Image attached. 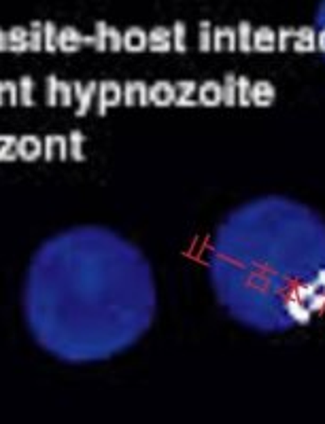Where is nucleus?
<instances>
[{
  "instance_id": "obj_9",
  "label": "nucleus",
  "mask_w": 325,
  "mask_h": 424,
  "mask_svg": "<svg viewBox=\"0 0 325 424\" xmlns=\"http://www.w3.org/2000/svg\"><path fill=\"white\" fill-rule=\"evenodd\" d=\"M198 102L202 106H209V109H213V106H221L223 104V87L219 81L215 79H207L198 85Z\"/></svg>"
},
{
  "instance_id": "obj_4",
  "label": "nucleus",
  "mask_w": 325,
  "mask_h": 424,
  "mask_svg": "<svg viewBox=\"0 0 325 424\" xmlns=\"http://www.w3.org/2000/svg\"><path fill=\"white\" fill-rule=\"evenodd\" d=\"M73 87H75V100H77L75 115L77 117H85L91 111V104L96 100V94H98V83H96V81H87V83L73 81Z\"/></svg>"
},
{
  "instance_id": "obj_31",
  "label": "nucleus",
  "mask_w": 325,
  "mask_h": 424,
  "mask_svg": "<svg viewBox=\"0 0 325 424\" xmlns=\"http://www.w3.org/2000/svg\"><path fill=\"white\" fill-rule=\"evenodd\" d=\"M200 26H202V30H200V51H211L213 49V34H211L209 21H202Z\"/></svg>"
},
{
  "instance_id": "obj_21",
  "label": "nucleus",
  "mask_w": 325,
  "mask_h": 424,
  "mask_svg": "<svg viewBox=\"0 0 325 424\" xmlns=\"http://www.w3.org/2000/svg\"><path fill=\"white\" fill-rule=\"evenodd\" d=\"M7 41H9V51H13V53L28 51V30L26 28H11V32L7 34Z\"/></svg>"
},
{
  "instance_id": "obj_7",
  "label": "nucleus",
  "mask_w": 325,
  "mask_h": 424,
  "mask_svg": "<svg viewBox=\"0 0 325 424\" xmlns=\"http://www.w3.org/2000/svg\"><path fill=\"white\" fill-rule=\"evenodd\" d=\"M177 100V85L173 81H155L149 85V102L155 106H173Z\"/></svg>"
},
{
  "instance_id": "obj_1",
  "label": "nucleus",
  "mask_w": 325,
  "mask_h": 424,
  "mask_svg": "<svg viewBox=\"0 0 325 424\" xmlns=\"http://www.w3.org/2000/svg\"><path fill=\"white\" fill-rule=\"evenodd\" d=\"M276 47L281 51L294 47L296 51L302 53H310L317 51V30L315 28H302V30H281L279 39H276Z\"/></svg>"
},
{
  "instance_id": "obj_16",
  "label": "nucleus",
  "mask_w": 325,
  "mask_h": 424,
  "mask_svg": "<svg viewBox=\"0 0 325 424\" xmlns=\"http://www.w3.org/2000/svg\"><path fill=\"white\" fill-rule=\"evenodd\" d=\"M221 87H223V104L230 106V109L232 106H238V75L225 73Z\"/></svg>"
},
{
  "instance_id": "obj_18",
  "label": "nucleus",
  "mask_w": 325,
  "mask_h": 424,
  "mask_svg": "<svg viewBox=\"0 0 325 424\" xmlns=\"http://www.w3.org/2000/svg\"><path fill=\"white\" fill-rule=\"evenodd\" d=\"M17 138L13 134H0V161H17Z\"/></svg>"
},
{
  "instance_id": "obj_12",
  "label": "nucleus",
  "mask_w": 325,
  "mask_h": 424,
  "mask_svg": "<svg viewBox=\"0 0 325 424\" xmlns=\"http://www.w3.org/2000/svg\"><path fill=\"white\" fill-rule=\"evenodd\" d=\"M85 45V37L79 34L75 28H64L58 32V49H62L64 53H75Z\"/></svg>"
},
{
  "instance_id": "obj_15",
  "label": "nucleus",
  "mask_w": 325,
  "mask_h": 424,
  "mask_svg": "<svg viewBox=\"0 0 325 424\" xmlns=\"http://www.w3.org/2000/svg\"><path fill=\"white\" fill-rule=\"evenodd\" d=\"M123 49L132 51V53L145 51L147 49V34L141 28H130L123 34Z\"/></svg>"
},
{
  "instance_id": "obj_22",
  "label": "nucleus",
  "mask_w": 325,
  "mask_h": 424,
  "mask_svg": "<svg viewBox=\"0 0 325 424\" xmlns=\"http://www.w3.org/2000/svg\"><path fill=\"white\" fill-rule=\"evenodd\" d=\"M315 30H317V49L325 58V0H321L319 11L315 15Z\"/></svg>"
},
{
  "instance_id": "obj_6",
  "label": "nucleus",
  "mask_w": 325,
  "mask_h": 424,
  "mask_svg": "<svg viewBox=\"0 0 325 424\" xmlns=\"http://www.w3.org/2000/svg\"><path fill=\"white\" fill-rule=\"evenodd\" d=\"M17 157L24 161H37L43 157V140L35 134L17 138Z\"/></svg>"
},
{
  "instance_id": "obj_19",
  "label": "nucleus",
  "mask_w": 325,
  "mask_h": 424,
  "mask_svg": "<svg viewBox=\"0 0 325 424\" xmlns=\"http://www.w3.org/2000/svg\"><path fill=\"white\" fill-rule=\"evenodd\" d=\"M83 145H85V134L81 130H73L69 134V153L73 161H85V153H83Z\"/></svg>"
},
{
  "instance_id": "obj_11",
  "label": "nucleus",
  "mask_w": 325,
  "mask_h": 424,
  "mask_svg": "<svg viewBox=\"0 0 325 424\" xmlns=\"http://www.w3.org/2000/svg\"><path fill=\"white\" fill-rule=\"evenodd\" d=\"M147 47L155 53H164V51H170L173 49V32L168 28H153L149 34H147Z\"/></svg>"
},
{
  "instance_id": "obj_30",
  "label": "nucleus",
  "mask_w": 325,
  "mask_h": 424,
  "mask_svg": "<svg viewBox=\"0 0 325 424\" xmlns=\"http://www.w3.org/2000/svg\"><path fill=\"white\" fill-rule=\"evenodd\" d=\"M173 49L185 53L187 45H185V24H175V30H173Z\"/></svg>"
},
{
  "instance_id": "obj_2",
  "label": "nucleus",
  "mask_w": 325,
  "mask_h": 424,
  "mask_svg": "<svg viewBox=\"0 0 325 424\" xmlns=\"http://www.w3.org/2000/svg\"><path fill=\"white\" fill-rule=\"evenodd\" d=\"M123 104V85L117 81H100L98 83V94H96V111H98L100 117H105L109 113V109L113 106Z\"/></svg>"
},
{
  "instance_id": "obj_24",
  "label": "nucleus",
  "mask_w": 325,
  "mask_h": 424,
  "mask_svg": "<svg viewBox=\"0 0 325 424\" xmlns=\"http://www.w3.org/2000/svg\"><path fill=\"white\" fill-rule=\"evenodd\" d=\"M58 100H60V106H64V109H69V106H73V102H75V87H73V81H64V79H60Z\"/></svg>"
},
{
  "instance_id": "obj_33",
  "label": "nucleus",
  "mask_w": 325,
  "mask_h": 424,
  "mask_svg": "<svg viewBox=\"0 0 325 424\" xmlns=\"http://www.w3.org/2000/svg\"><path fill=\"white\" fill-rule=\"evenodd\" d=\"M9 49V41H7V34L0 30V51H7Z\"/></svg>"
},
{
  "instance_id": "obj_26",
  "label": "nucleus",
  "mask_w": 325,
  "mask_h": 424,
  "mask_svg": "<svg viewBox=\"0 0 325 424\" xmlns=\"http://www.w3.org/2000/svg\"><path fill=\"white\" fill-rule=\"evenodd\" d=\"M43 49L45 51H58V28L51 21H47L43 28Z\"/></svg>"
},
{
  "instance_id": "obj_17",
  "label": "nucleus",
  "mask_w": 325,
  "mask_h": 424,
  "mask_svg": "<svg viewBox=\"0 0 325 424\" xmlns=\"http://www.w3.org/2000/svg\"><path fill=\"white\" fill-rule=\"evenodd\" d=\"M19 104V85L11 79H0V106Z\"/></svg>"
},
{
  "instance_id": "obj_20",
  "label": "nucleus",
  "mask_w": 325,
  "mask_h": 424,
  "mask_svg": "<svg viewBox=\"0 0 325 424\" xmlns=\"http://www.w3.org/2000/svg\"><path fill=\"white\" fill-rule=\"evenodd\" d=\"M19 104L26 106V109H32L35 106V79H32L30 75H24L19 81Z\"/></svg>"
},
{
  "instance_id": "obj_10",
  "label": "nucleus",
  "mask_w": 325,
  "mask_h": 424,
  "mask_svg": "<svg viewBox=\"0 0 325 424\" xmlns=\"http://www.w3.org/2000/svg\"><path fill=\"white\" fill-rule=\"evenodd\" d=\"M177 100L175 104L181 106V109H193V106H198V83L191 81V79H183V81H177Z\"/></svg>"
},
{
  "instance_id": "obj_32",
  "label": "nucleus",
  "mask_w": 325,
  "mask_h": 424,
  "mask_svg": "<svg viewBox=\"0 0 325 424\" xmlns=\"http://www.w3.org/2000/svg\"><path fill=\"white\" fill-rule=\"evenodd\" d=\"M109 49H113V51L123 49V34L115 28H109Z\"/></svg>"
},
{
  "instance_id": "obj_13",
  "label": "nucleus",
  "mask_w": 325,
  "mask_h": 424,
  "mask_svg": "<svg viewBox=\"0 0 325 424\" xmlns=\"http://www.w3.org/2000/svg\"><path fill=\"white\" fill-rule=\"evenodd\" d=\"M213 49L215 51H234L238 49V37L232 28H217L213 32Z\"/></svg>"
},
{
  "instance_id": "obj_8",
  "label": "nucleus",
  "mask_w": 325,
  "mask_h": 424,
  "mask_svg": "<svg viewBox=\"0 0 325 424\" xmlns=\"http://www.w3.org/2000/svg\"><path fill=\"white\" fill-rule=\"evenodd\" d=\"M123 104L125 106H147L149 87L145 81H125L123 83Z\"/></svg>"
},
{
  "instance_id": "obj_23",
  "label": "nucleus",
  "mask_w": 325,
  "mask_h": 424,
  "mask_svg": "<svg viewBox=\"0 0 325 424\" xmlns=\"http://www.w3.org/2000/svg\"><path fill=\"white\" fill-rule=\"evenodd\" d=\"M91 47L96 51L109 49V28H107V24H103V21L96 24V34L91 37Z\"/></svg>"
},
{
  "instance_id": "obj_29",
  "label": "nucleus",
  "mask_w": 325,
  "mask_h": 424,
  "mask_svg": "<svg viewBox=\"0 0 325 424\" xmlns=\"http://www.w3.org/2000/svg\"><path fill=\"white\" fill-rule=\"evenodd\" d=\"M251 83L247 75L238 77V106H251Z\"/></svg>"
},
{
  "instance_id": "obj_14",
  "label": "nucleus",
  "mask_w": 325,
  "mask_h": 424,
  "mask_svg": "<svg viewBox=\"0 0 325 424\" xmlns=\"http://www.w3.org/2000/svg\"><path fill=\"white\" fill-rule=\"evenodd\" d=\"M253 49L262 51V53H270L276 49V34L270 28H259L253 34Z\"/></svg>"
},
{
  "instance_id": "obj_25",
  "label": "nucleus",
  "mask_w": 325,
  "mask_h": 424,
  "mask_svg": "<svg viewBox=\"0 0 325 424\" xmlns=\"http://www.w3.org/2000/svg\"><path fill=\"white\" fill-rule=\"evenodd\" d=\"M58 89H60V79H58V75H49V77L45 79V102H47L49 106H60Z\"/></svg>"
},
{
  "instance_id": "obj_5",
  "label": "nucleus",
  "mask_w": 325,
  "mask_h": 424,
  "mask_svg": "<svg viewBox=\"0 0 325 424\" xmlns=\"http://www.w3.org/2000/svg\"><path fill=\"white\" fill-rule=\"evenodd\" d=\"M276 100V87L266 81V79H259L251 83V104L259 106V109H268L272 106Z\"/></svg>"
},
{
  "instance_id": "obj_3",
  "label": "nucleus",
  "mask_w": 325,
  "mask_h": 424,
  "mask_svg": "<svg viewBox=\"0 0 325 424\" xmlns=\"http://www.w3.org/2000/svg\"><path fill=\"white\" fill-rule=\"evenodd\" d=\"M43 159L45 161H67L71 159L69 153V136L64 134H49L43 140Z\"/></svg>"
},
{
  "instance_id": "obj_28",
  "label": "nucleus",
  "mask_w": 325,
  "mask_h": 424,
  "mask_svg": "<svg viewBox=\"0 0 325 424\" xmlns=\"http://www.w3.org/2000/svg\"><path fill=\"white\" fill-rule=\"evenodd\" d=\"M238 49L240 51H245V53H249V51H253V34H251V28H249V24H240L238 26Z\"/></svg>"
},
{
  "instance_id": "obj_27",
  "label": "nucleus",
  "mask_w": 325,
  "mask_h": 424,
  "mask_svg": "<svg viewBox=\"0 0 325 424\" xmlns=\"http://www.w3.org/2000/svg\"><path fill=\"white\" fill-rule=\"evenodd\" d=\"M43 24L35 21L32 24V30L28 32V51H41L43 49Z\"/></svg>"
}]
</instances>
